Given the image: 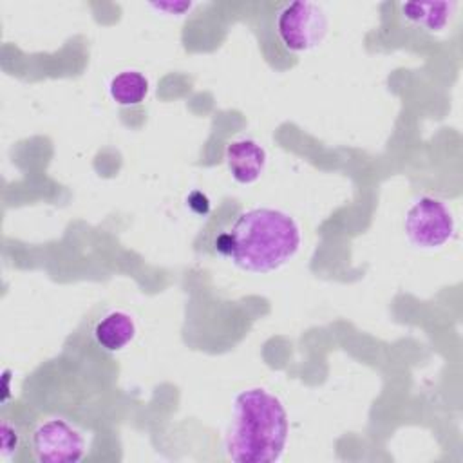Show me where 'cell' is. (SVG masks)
<instances>
[{"mask_svg": "<svg viewBox=\"0 0 463 463\" xmlns=\"http://www.w3.org/2000/svg\"><path fill=\"white\" fill-rule=\"evenodd\" d=\"M289 436V418L279 396L264 387H248L233 398L224 436L226 458L233 463H277Z\"/></svg>", "mask_w": 463, "mask_h": 463, "instance_id": "cell-2", "label": "cell"}, {"mask_svg": "<svg viewBox=\"0 0 463 463\" xmlns=\"http://www.w3.org/2000/svg\"><path fill=\"white\" fill-rule=\"evenodd\" d=\"M329 20L322 5L315 2H284L273 14V31L280 45L291 52H309L327 36Z\"/></svg>", "mask_w": 463, "mask_h": 463, "instance_id": "cell-3", "label": "cell"}, {"mask_svg": "<svg viewBox=\"0 0 463 463\" xmlns=\"http://www.w3.org/2000/svg\"><path fill=\"white\" fill-rule=\"evenodd\" d=\"M405 235L414 248L438 250L456 233V217L450 206L432 195H420L407 208Z\"/></svg>", "mask_w": 463, "mask_h": 463, "instance_id": "cell-5", "label": "cell"}, {"mask_svg": "<svg viewBox=\"0 0 463 463\" xmlns=\"http://www.w3.org/2000/svg\"><path fill=\"white\" fill-rule=\"evenodd\" d=\"M402 18L412 27L427 33H441L452 20L458 4L456 2H402Z\"/></svg>", "mask_w": 463, "mask_h": 463, "instance_id": "cell-8", "label": "cell"}, {"mask_svg": "<svg viewBox=\"0 0 463 463\" xmlns=\"http://www.w3.org/2000/svg\"><path fill=\"white\" fill-rule=\"evenodd\" d=\"M152 9H157L161 13L166 14H174V16H181L184 11L192 9V2H154L148 4Z\"/></svg>", "mask_w": 463, "mask_h": 463, "instance_id": "cell-11", "label": "cell"}, {"mask_svg": "<svg viewBox=\"0 0 463 463\" xmlns=\"http://www.w3.org/2000/svg\"><path fill=\"white\" fill-rule=\"evenodd\" d=\"M302 242L300 226L289 213L257 206L235 215L213 239V251L230 259L239 269L269 273L286 266Z\"/></svg>", "mask_w": 463, "mask_h": 463, "instance_id": "cell-1", "label": "cell"}, {"mask_svg": "<svg viewBox=\"0 0 463 463\" xmlns=\"http://www.w3.org/2000/svg\"><path fill=\"white\" fill-rule=\"evenodd\" d=\"M27 445L38 463H78L89 452L87 432L65 418H43L27 434Z\"/></svg>", "mask_w": 463, "mask_h": 463, "instance_id": "cell-4", "label": "cell"}, {"mask_svg": "<svg viewBox=\"0 0 463 463\" xmlns=\"http://www.w3.org/2000/svg\"><path fill=\"white\" fill-rule=\"evenodd\" d=\"M148 80L139 71H121L109 83V94L118 105H137L148 94Z\"/></svg>", "mask_w": 463, "mask_h": 463, "instance_id": "cell-9", "label": "cell"}, {"mask_svg": "<svg viewBox=\"0 0 463 463\" xmlns=\"http://www.w3.org/2000/svg\"><path fill=\"white\" fill-rule=\"evenodd\" d=\"M226 166L232 177L241 184L257 183L268 165V154L260 143L250 137H241L226 146Z\"/></svg>", "mask_w": 463, "mask_h": 463, "instance_id": "cell-6", "label": "cell"}, {"mask_svg": "<svg viewBox=\"0 0 463 463\" xmlns=\"http://www.w3.org/2000/svg\"><path fill=\"white\" fill-rule=\"evenodd\" d=\"M0 436H2V456L11 458L13 454H16V450L20 449V445L24 441V434H22L20 427L4 418L2 427H0Z\"/></svg>", "mask_w": 463, "mask_h": 463, "instance_id": "cell-10", "label": "cell"}, {"mask_svg": "<svg viewBox=\"0 0 463 463\" xmlns=\"http://www.w3.org/2000/svg\"><path fill=\"white\" fill-rule=\"evenodd\" d=\"M136 333L137 326L134 317L123 309L109 311L96 322L92 329L96 344L109 353L125 349L136 338Z\"/></svg>", "mask_w": 463, "mask_h": 463, "instance_id": "cell-7", "label": "cell"}]
</instances>
